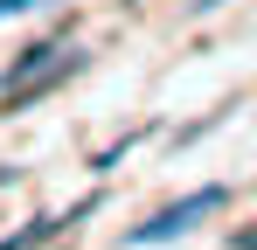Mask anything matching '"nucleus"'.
<instances>
[{
    "label": "nucleus",
    "instance_id": "f257e3e1",
    "mask_svg": "<svg viewBox=\"0 0 257 250\" xmlns=\"http://www.w3.org/2000/svg\"><path fill=\"white\" fill-rule=\"evenodd\" d=\"M215 208H222V188H195L188 202H174V208H160L153 222H139V229H132L125 243H167V236L195 229V222H202V215H215Z\"/></svg>",
    "mask_w": 257,
    "mask_h": 250
},
{
    "label": "nucleus",
    "instance_id": "f03ea898",
    "mask_svg": "<svg viewBox=\"0 0 257 250\" xmlns=\"http://www.w3.org/2000/svg\"><path fill=\"white\" fill-rule=\"evenodd\" d=\"M42 236H56V222H28L21 236H7V243H0V250H35V243H42Z\"/></svg>",
    "mask_w": 257,
    "mask_h": 250
},
{
    "label": "nucleus",
    "instance_id": "7ed1b4c3",
    "mask_svg": "<svg viewBox=\"0 0 257 250\" xmlns=\"http://www.w3.org/2000/svg\"><path fill=\"white\" fill-rule=\"evenodd\" d=\"M236 250H257V229H243V236H236Z\"/></svg>",
    "mask_w": 257,
    "mask_h": 250
}]
</instances>
